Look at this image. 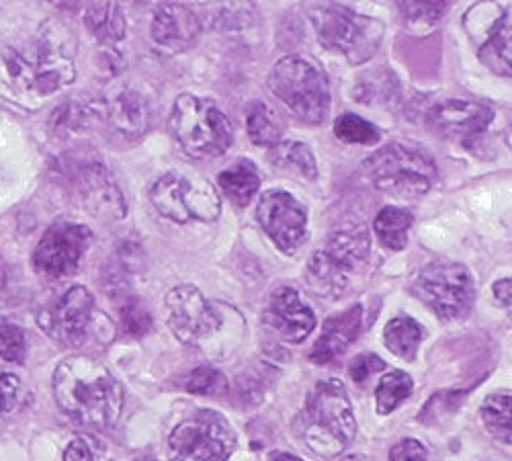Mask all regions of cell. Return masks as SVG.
<instances>
[{"mask_svg": "<svg viewBox=\"0 0 512 461\" xmlns=\"http://www.w3.org/2000/svg\"><path fill=\"white\" fill-rule=\"evenodd\" d=\"M54 396L70 421L91 427H113L123 410V388L97 359L74 355L54 371Z\"/></svg>", "mask_w": 512, "mask_h": 461, "instance_id": "2", "label": "cell"}, {"mask_svg": "<svg viewBox=\"0 0 512 461\" xmlns=\"http://www.w3.org/2000/svg\"><path fill=\"white\" fill-rule=\"evenodd\" d=\"M340 461H371V459L365 457V455H347V457H343Z\"/></svg>", "mask_w": 512, "mask_h": 461, "instance_id": "45", "label": "cell"}, {"mask_svg": "<svg viewBox=\"0 0 512 461\" xmlns=\"http://www.w3.org/2000/svg\"><path fill=\"white\" fill-rule=\"evenodd\" d=\"M256 218L285 255L297 253L308 240V209L287 191H267L259 199Z\"/></svg>", "mask_w": 512, "mask_h": 461, "instance_id": "16", "label": "cell"}, {"mask_svg": "<svg viewBox=\"0 0 512 461\" xmlns=\"http://www.w3.org/2000/svg\"><path fill=\"white\" fill-rule=\"evenodd\" d=\"M404 25L414 35L431 33L449 9V3H398Z\"/></svg>", "mask_w": 512, "mask_h": 461, "instance_id": "31", "label": "cell"}, {"mask_svg": "<svg viewBox=\"0 0 512 461\" xmlns=\"http://www.w3.org/2000/svg\"><path fill=\"white\" fill-rule=\"evenodd\" d=\"M390 80H394L392 72H375L369 76H363L359 80V87L355 97L359 101H363L365 105L371 101H379V99H388L392 97L394 87L390 85Z\"/></svg>", "mask_w": 512, "mask_h": 461, "instance_id": "38", "label": "cell"}, {"mask_svg": "<svg viewBox=\"0 0 512 461\" xmlns=\"http://www.w3.org/2000/svg\"><path fill=\"white\" fill-rule=\"evenodd\" d=\"M463 394H453V392H441V394H435L431 398V404H437V408L433 406H424V410L420 412V421L422 423H435L437 418H441L445 412H453V408H457L459 400H461Z\"/></svg>", "mask_w": 512, "mask_h": 461, "instance_id": "41", "label": "cell"}, {"mask_svg": "<svg viewBox=\"0 0 512 461\" xmlns=\"http://www.w3.org/2000/svg\"><path fill=\"white\" fill-rule=\"evenodd\" d=\"M293 429L308 449L320 457H336L355 439L357 421L351 398L340 380L318 382L308 394Z\"/></svg>", "mask_w": 512, "mask_h": 461, "instance_id": "4", "label": "cell"}, {"mask_svg": "<svg viewBox=\"0 0 512 461\" xmlns=\"http://www.w3.org/2000/svg\"><path fill=\"white\" fill-rule=\"evenodd\" d=\"M95 117H97V111H93L91 107L70 103L56 109V113L52 115V125L60 134L82 132L91 128V125H95Z\"/></svg>", "mask_w": 512, "mask_h": 461, "instance_id": "34", "label": "cell"}, {"mask_svg": "<svg viewBox=\"0 0 512 461\" xmlns=\"http://www.w3.org/2000/svg\"><path fill=\"white\" fill-rule=\"evenodd\" d=\"M5 281H7V271H5L3 263H0V287H5Z\"/></svg>", "mask_w": 512, "mask_h": 461, "instance_id": "46", "label": "cell"}, {"mask_svg": "<svg viewBox=\"0 0 512 461\" xmlns=\"http://www.w3.org/2000/svg\"><path fill=\"white\" fill-rule=\"evenodd\" d=\"M371 183L392 197L418 199L429 193L437 181V164L429 154L390 144L365 160Z\"/></svg>", "mask_w": 512, "mask_h": 461, "instance_id": "9", "label": "cell"}, {"mask_svg": "<svg viewBox=\"0 0 512 461\" xmlns=\"http://www.w3.org/2000/svg\"><path fill=\"white\" fill-rule=\"evenodd\" d=\"M510 404V392L492 394L482 404V423L486 431L506 445H510Z\"/></svg>", "mask_w": 512, "mask_h": 461, "instance_id": "30", "label": "cell"}, {"mask_svg": "<svg viewBox=\"0 0 512 461\" xmlns=\"http://www.w3.org/2000/svg\"><path fill=\"white\" fill-rule=\"evenodd\" d=\"M76 78L70 33L44 25L21 46H0V95L37 109Z\"/></svg>", "mask_w": 512, "mask_h": 461, "instance_id": "1", "label": "cell"}, {"mask_svg": "<svg viewBox=\"0 0 512 461\" xmlns=\"http://www.w3.org/2000/svg\"><path fill=\"white\" fill-rule=\"evenodd\" d=\"M285 125L263 101H250L246 107V134L254 146L273 148L281 142Z\"/></svg>", "mask_w": 512, "mask_h": 461, "instance_id": "25", "label": "cell"}, {"mask_svg": "<svg viewBox=\"0 0 512 461\" xmlns=\"http://www.w3.org/2000/svg\"><path fill=\"white\" fill-rule=\"evenodd\" d=\"M236 433L216 410H199L179 423L168 439L170 461H228Z\"/></svg>", "mask_w": 512, "mask_h": 461, "instance_id": "11", "label": "cell"}, {"mask_svg": "<svg viewBox=\"0 0 512 461\" xmlns=\"http://www.w3.org/2000/svg\"><path fill=\"white\" fill-rule=\"evenodd\" d=\"M510 291H512V285H510V279H500L494 283V296L498 300V304L502 306H510Z\"/></svg>", "mask_w": 512, "mask_h": 461, "instance_id": "43", "label": "cell"}, {"mask_svg": "<svg viewBox=\"0 0 512 461\" xmlns=\"http://www.w3.org/2000/svg\"><path fill=\"white\" fill-rule=\"evenodd\" d=\"M371 265V234L365 224H345L330 234L310 257L306 279L322 298H340L367 275Z\"/></svg>", "mask_w": 512, "mask_h": 461, "instance_id": "3", "label": "cell"}, {"mask_svg": "<svg viewBox=\"0 0 512 461\" xmlns=\"http://www.w3.org/2000/svg\"><path fill=\"white\" fill-rule=\"evenodd\" d=\"M265 322L285 343H302L316 328L314 310L293 287H279L273 291L265 310Z\"/></svg>", "mask_w": 512, "mask_h": 461, "instance_id": "18", "label": "cell"}, {"mask_svg": "<svg viewBox=\"0 0 512 461\" xmlns=\"http://www.w3.org/2000/svg\"><path fill=\"white\" fill-rule=\"evenodd\" d=\"M465 29L478 44L482 64L498 76H510V9L482 3L467 11Z\"/></svg>", "mask_w": 512, "mask_h": 461, "instance_id": "14", "label": "cell"}, {"mask_svg": "<svg viewBox=\"0 0 512 461\" xmlns=\"http://www.w3.org/2000/svg\"><path fill=\"white\" fill-rule=\"evenodd\" d=\"M156 212L170 222H213L222 214V199L207 179L199 175L166 173L150 187Z\"/></svg>", "mask_w": 512, "mask_h": 461, "instance_id": "10", "label": "cell"}, {"mask_svg": "<svg viewBox=\"0 0 512 461\" xmlns=\"http://www.w3.org/2000/svg\"><path fill=\"white\" fill-rule=\"evenodd\" d=\"M383 369H386V361L379 359L373 353H361V355H357L353 359V363L349 367V375H351V380L357 386H363V384H367L371 380V375H375V373H379Z\"/></svg>", "mask_w": 512, "mask_h": 461, "instance_id": "40", "label": "cell"}, {"mask_svg": "<svg viewBox=\"0 0 512 461\" xmlns=\"http://www.w3.org/2000/svg\"><path fill=\"white\" fill-rule=\"evenodd\" d=\"M84 25L107 48H113L125 37V15L117 3L89 5L84 11Z\"/></svg>", "mask_w": 512, "mask_h": 461, "instance_id": "24", "label": "cell"}, {"mask_svg": "<svg viewBox=\"0 0 512 461\" xmlns=\"http://www.w3.org/2000/svg\"><path fill=\"white\" fill-rule=\"evenodd\" d=\"M25 400V390L17 375L9 371H0V414H9L17 410Z\"/></svg>", "mask_w": 512, "mask_h": 461, "instance_id": "39", "label": "cell"}, {"mask_svg": "<svg viewBox=\"0 0 512 461\" xmlns=\"http://www.w3.org/2000/svg\"><path fill=\"white\" fill-rule=\"evenodd\" d=\"M82 203L89 207L91 214L107 220H121L125 216V203L119 187L113 183L111 175L101 164H91L80 171L76 185Z\"/></svg>", "mask_w": 512, "mask_h": 461, "instance_id": "21", "label": "cell"}, {"mask_svg": "<svg viewBox=\"0 0 512 461\" xmlns=\"http://www.w3.org/2000/svg\"><path fill=\"white\" fill-rule=\"evenodd\" d=\"M267 87L291 115L308 125L322 123L330 113V87L326 74L300 56L279 60L269 76Z\"/></svg>", "mask_w": 512, "mask_h": 461, "instance_id": "8", "label": "cell"}, {"mask_svg": "<svg viewBox=\"0 0 512 461\" xmlns=\"http://www.w3.org/2000/svg\"><path fill=\"white\" fill-rule=\"evenodd\" d=\"M64 461H113L107 447L91 437L80 435L70 441V445L64 451Z\"/></svg>", "mask_w": 512, "mask_h": 461, "instance_id": "37", "label": "cell"}, {"mask_svg": "<svg viewBox=\"0 0 512 461\" xmlns=\"http://www.w3.org/2000/svg\"><path fill=\"white\" fill-rule=\"evenodd\" d=\"M390 461H429V451L416 439H402L390 449Z\"/></svg>", "mask_w": 512, "mask_h": 461, "instance_id": "42", "label": "cell"}, {"mask_svg": "<svg viewBox=\"0 0 512 461\" xmlns=\"http://www.w3.org/2000/svg\"><path fill=\"white\" fill-rule=\"evenodd\" d=\"M119 322L123 330L130 334V337H146V334L152 330V314L148 306L136 298L125 293L119 302Z\"/></svg>", "mask_w": 512, "mask_h": 461, "instance_id": "33", "label": "cell"}, {"mask_svg": "<svg viewBox=\"0 0 512 461\" xmlns=\"http://www.w3.org/2000/svg\"><path fill=\"white\" fill-rule=\"evenodd\" d=\"M27 357V343L25 332L17 324H0V359L7 363L21 365Z\"/></svg>", "mask_w": 512, "mask_h": 461, "instance_id": "36", "label": "cell"}, {"mask_svg": "<svg viewBox=\"0 0 512 461\" xmlns=\"http://www.w3.org/2000/svg\"><path fill=\"white\" fill-rule=\"evenodd\" d=\"M170 134L181 150L195 160L222 156L234 142L228 115L211 99L181 95L170 113Z\"/></svg>", "mask_w": 512, "mask_h": 461, "instance_id": "6", "label": "cell"}, {"mask_svg": "<svg viewBox=\"0 0 512 461\" xmlns=\"http://www.w3.org/2000/svg\"><path fill=\"white\" fill-rule=\"evenodd\" d=\"M39 326L66 347L107 345L115 337L113 322L97 308L93 293L82 285H70L37 314Z\"/></svg>", "mask_w": 512, "mask_h": 461, "instance_id": "5", "label": "cell"}, {"mask_svg": "<svg viewBox=\"0 0 512 461\" xmlns=\"http://www.w3.org/2000/svg\"><path fill=\"white\" fill-rule=\"evenodd\" d=\"M334 136L340 142L375 146L381 140V132L375 125L355 113H345L334 121Z\"/></svg>", "mask_w": 512, "mask_h": 461, "instance_id": "32", "label": "cell"}, {"mask_svg": "<svg viewBox=\"0 0 512 461\" xmlns=\"http://www.w3.org/2000/svg\"><path fill=\"white\" fill-rule=\"evenodd\" d=\"M226 388H228V384H226L224 373L211 365H201V367L193 369L185 382V390L191 394H199V396L220 394Z\"/></svg>", "mask_w": 512, "mask_h": 461, "instance_id": "35", "label": "cell"}, {"mask_svg": "<svg viewBox=\"0 0 512 461\" xmlns=\"http://www.w3.org/2000/svg\"><path fill=\"white\" fill-rule=\"evenodd\" d=\"M218 185L234 205L244 207L259 193L261 173L254 162L242 158L218 175Z\"/></svg>", "mask_w": 512, "mask_h": 461, "instance_id": "23", "label": "cell"}, {"mask_svg": "<svg viewBox=\"0 0 512 461\" xmlns=\"http://www.w3.org/2000/svg\"><path fill=\"white\" fill-rule=\"evenodd\" d=\"M492 117L494 111L482 103L451 99L431 109L429 125L443 140L467 146L490 128Z\"/></svg>", "mask_w": 512, "mask_h": 461, "instance_id": "17", "label": "cell"}, {"mask_svg": "<svg viewBox=\"0 0 512 461\" xmlns=\"http://www.w3.org/2000/svg\"><path fill=\"white\" fill-rule=\"evenodd\" d=\"M363 326V308L359 304L349 310L330 316L324 322L320 339L312 347L310 361L316 365H328L345 355L347 349L359 339Z\"/></svg>", "mask_w": 512, "mask_h": 461, "instance_id": "20", "label": "cell"}, {"mask_svg": "<svg viewBox=\"0 0 512 461\" xmlns=\"http://www.w3.org/2000/svg\"><path fill=\"white\" fill-rule=\"evenodd\" d=\"M318 41L351 64H365L379 50L386 27L379 19L361 15L347 5L316 3L308 9Z\"/></svg>", "mask_w": 512, "mask_h": 461, "instance_id": "7", "label": "cell"}, {"mask_svg": "<svg viewBox=\"0 0 512 461\" xmlns=\"http://www.w3.org/2000/svg\"><path fill=\"white\" fill-rule=\"evenodd\" d=\"M150 105L134 87H117L107 99V119L125 140H138L150 130Z\"/></svg>", "mask_w": 512, "mask_h": 461, "instance_id": "22", "label": "cell"}, {"mask_svg": "<svg viewBox=\"0 0 512 461\" xmlns=\"http://www.w3.org/2000/svg\"><path fill=\"white\" fill-rule=\"evenodd\" d=\"M271 162L279 169L300 175L308 181H314L318 177V166H316V158L312 154V150L302 144V142H279L277 146L271 148L269 154Z\"/></svg>", "mask_w": 512, "mask_h": 461, "instance_id": "28", "label": "cell"}, {"mask_svg": "<svg viewBox=\"0 0 512 461\" xmlns=\"http://www.w3.org/2000/svg\"><path fill=\"white\" fill-rule=\"evenodd\" d=\"M136 461H156V459H148V457H144V459H136Z\"/></svg>", "mask_w": 512, "mask_h": 461, "instance_id": "47", "label": "cell"}, {"mask_svg": "<svg viewBox=\"0 0 512 461\" xmlns=\"http://www.w3.org/2000/svg\"><path fill=\"white\" fill-rule=\"evenodd\" d=\"M168 326L183 345H201L222 326L220 314L195 285H177L166 296Z\"/></svg>", "mask_w": 512, "mask_h": 461, "instance_id": "15", "label": "cell"}, {"mask_svg": "<svg viewBox=\"0 0 512 461\" xmlns=\"http://www.w3.org/2000/svg\"><path fill=\"white\" fill-rule=\"evenodd\" d=\"M414 382L406 371H390L381 377L375 388V406L379 414H392L402 402L412 396Z\"/></svg>", "mask_w": 512, "mask_h": 461, "instance_id": "29", "label": "cell"}, {"mask_svg": "<svg viewBox=\"0 0 512 461\" xmlns=\"http://www.w3.org/2000/svg\"><path fill=\"white\" fill-rule=\"evenodd\" d=\"M152 41L166 54L187 52L201 33V21L187 5L166 3L156 9L152 19Z\"/></svg>", "mask_w": 512, "mask_h": 461, "instance_id": "19", "label": "cell"}, {"mask_svg": "<svg viewBox=\"0 0 512 461\" xmlns=\"http://www.w3.org/2000/svg\"><path fill=\"white\" fill-rule=\"evenodd\" d=\"M91 244L93 232L87 226L58 220L39 238L33 250V267L44 277H70L80 269Z\"/></svg>", "mask_w": 512, "mask_h": 461, "instance_id": "13", "label": "cell"}, {"mask_svg": "<svg viewBox=\"0 0 512 461\" xmlns=\"http://www.w3.org/2000/svg\"><path fill=\"white\" fill-rule=\"evenodd\" d=\"M269 461H304V459L297 455H291V453H285V451H275L269 455Z\"/></svg>", "mask_w": 512, "mask_h": 461, "instance_id": "44", "label": "cell"}, {"mask_svg": "<svg viewBox=\"0 0 512 461\" xmlns=\"http://www.w3.org/2000/svg\"><path fill=\"white\" fill-rule=\"evenodd\" d=\"M412 291L439 318L457 320L472 308L474 275L461 263L435 261L416 273Z\"/></svg>", "mask_w": 512, "mask_h": 461, "instance_id": "12", "label": "cell"}, {"mask_svg": "<svg viewBox=\"0 0 512 461\" xmlns=\"http://www.w3.org/2000/svg\"><path fill=\"white\" fill-rule=\"evenodd\" d=\"M422 326L410 316H398L386 324L383 330V341L386 347L404 361H414L420 341H422Z\"/></svg>", "mask_w": 512, "mask_h": 461, "instance_id": "27", "label": "cell"}, {"mask_svg": "<svg viewBox=\"0 0 512 461\" xmlns=\"http://www.w3.org/2000/svg\"><path fill=\"white\" fill-rule=\"evenodd\" d=\"M414 224V216L404 207H383L373 222L377 240L390 250H404L408 244V232Z\"/></svg>", "mask_w": 512, "mask_h": 461, "instance_id": "26", "label": "cell"}]
</instances>
